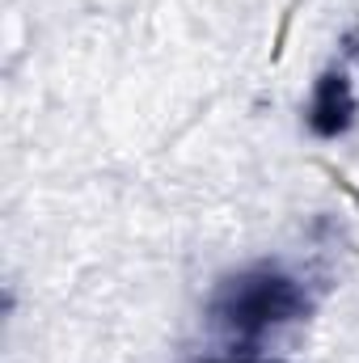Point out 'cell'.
I'll return each instance as SVG.
<instances>
[{"label":"cell","mask_w":359,"mask_h":363,"mask_svg":"<svg viewBox=\"0 0 359 363\" xmlns=\"http://www.w3.org/2000/svg\"><path fill=\"white\" fill-rule=\"evenodd\" d=\"M224 313H228V321L237 330H263V325L283 321L287 313H296V291H292V283L270 279V274H263V279H241L228 291Z\"/></svg>","instance_id":"obj_1"}]
</instances>
